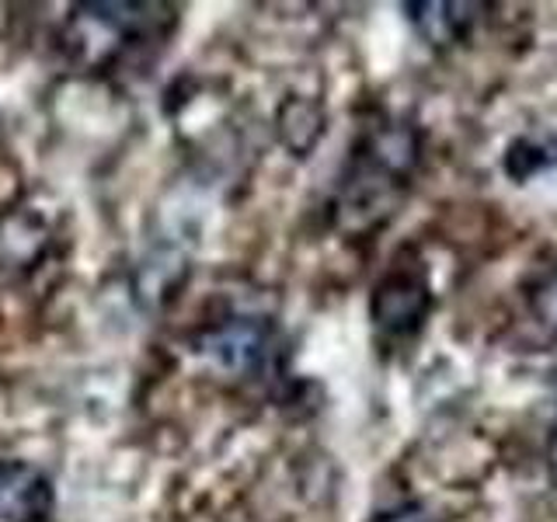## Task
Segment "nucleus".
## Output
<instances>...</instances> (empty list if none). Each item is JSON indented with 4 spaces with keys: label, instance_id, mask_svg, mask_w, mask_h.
Returning <instances> with one entry per match:
<instances>
[{
    "label": "nucleus",
    "instance_id": "obj_6",
    "mask_svg": "<svg viewBox=\"0 0 557 522\" xmlns=\"http://www.w3.org/2000/svg\"><path fill=\"white\" fill-rule=\"evenodd\" d=\"M522 324L533 345H557V265H540L530 272L522 289Z\"/></svg>",
    "mask_w": 557,
    "mask_h": 522
},
{
    "label": "nucleus",
    "instance_id": "obj_5",
    "mask_svg": "<svg viewBox=\"0 0 557 522\" xmlns=\"http://www.w3.org/2000/svg\"><path fill=\"white\" fill-rule=\"evenodd\" d=\"M411 25L422 32V39L432 42V46H457L463 42L470 32H474V25L481 22V11L484 4H408L405 8Z\"/></svg>",
    "mask_w": 557,
    "mask_h": 522
},
{
    "label": "nucleus",
    "instance_id": "obj_4",
    "mask_svg": "<svg viewBox=\"0 0 557 522\" xmlns=\"http://www.w3.org/2000/svg\"><path fill=\"white\" fill-rule=\"evenodd\" d=\"M49 509V484L32 467H0V519L35 522Z\"/></svg>",
    "mask_w": 557,
    "mask_h": 522
},
{
    "label": "nucleus",
    "instance_id": "obj_2",
    "mask_svg": "<svg viewBox=\"0 0 557 522\" xmlns=\"http://www.w3.org/2000/svg\"><path fill=\"white\" fill-rule=\"evenodd\" d=\"M370 313L380 335H387L394 341L414 338L432 313V283L422 261L400 254L387 269V275L376 283Z\"/></svg>",
    "mask_w": 557,
    "mask_h": 522
},
{
    "label": "nucleus",
    "instance_id": "obj_10",
    "mask_svg": "<svg viewBox=\"0 0 557 522\" xmlns=\"http://www.w3.org/2000/svg\"><path fill=\"white\" fill-rule=\"evenodd\" d=\"M547 474H550V484L557 487V408H554V425L547 439Z\"/></svg>",
    "mask_w": 557,
    "mask_h": 522
},
{
    "label": "nucleus",
    "instance_id": "obj_8",
    "mask_svg": "<svg viewBox=\"0 0 557 522\" xmlns=\"http://www.w3.org/2000/svg\"><path fill=\"white\" fill-rule=\"evenodd\" d=\"M278 126H283L286 144H289L296 153H304V150H310L313 144H318L324 119H321V112H318V104L300 101V98H289V101H286V109H283V115H278Z\"/></svg>",
    "mask_w": 557,
    "mask_h": 522
},
{
    "label": "nucleus",
    "instance_id": "obj_7",
    "mask_svg": "<svg viewBox=\"0 0 557 522\" xmlns=\"http://www.w3.org/2000/svg\"><path fill=\"white\" fill-rule=\"evenodd\" d=\"M557 164V139H533L519 136L516 144L505 150V171L512 182H530L540 171Z\"/></svg>",
    "mask_w": 557,
    "mask_h": 522
},
{
    "label": "nucleus",
    "instance_id": "obj_9",
    "mask_svg": "<svg viewBox=\"0 0 557 522\" xmlns=\"http://www.w3.org/2000/svg\"><path fill=\"white\" fill-rule=\"evenodd\" d=\"M373 522H435V519L422 501H400V505H394V509L380 512Z\"/></svg>",
    "mask_w": 557,
    "mask_h": 522
},
{
    "label": "nucleus",
    "instance_id": "obj_1",
    "mask_svg": "<svg viewBox=\"0 0 557 522\" xmlns=\"http://www.w3.org/2000/svg\"><path fill=\"white\" fill-rule=\"evenodd\" d=\"M422 164V136L411 122H380L359 139L338 178L335 220L345 234H370L387 223Z\"/></svg>",
    "mask_w": 557,
    "mask_h": 522
},
{
    "label": "nucleus",
    "instance_id": "obj_3",
    "mask_svg": "<svg viewBox=\"0 0 557 522\" xmlns=\"http://www.w3.org/2000/svg\"><path fill=\"white\" fill-rule=\"evenodd\" d=\"M199 352L220 373L255 380L275 365L278 338L265 318H231L206 331L199 338Z\"/></svg>",
    "mask_w": 557,
    "mask_h": 522
}]
</instances>
